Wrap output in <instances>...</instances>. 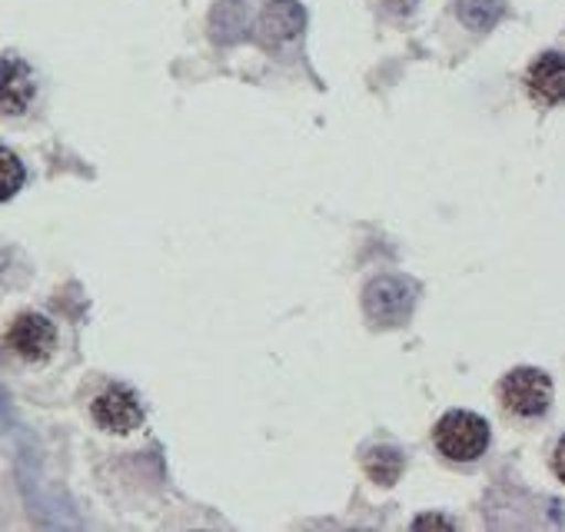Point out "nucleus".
<instances>
[{
	"instance_id": "1a4fd4ad",
	"label": "nucleus",
	"mask_w": 565,
	"mask_h": 532,
	"mask_svg": "<svg viewBox=\"0 0 565 532\" xmlns=\"http://www.w3.org/2000/svg\"><path fill=\"white\" fill-rule=\"evenodd\" d=\"M249 34V8L246 0H220L210 14V38L216 44H236Z\"/></svg>"
},
{
	"instance_id": "423d86ee",
	"label": "nucleus",
	"mask_w": 565,
	"mask_h": 532,
	"mask_svg": "<svg viewBox=\"0 0 565 532\" xmlns=\"http://www.w3.org/2000/svg\"><path fill=\"white\" fill-rule=\"evenodd\" d=\"M34 100V74L18 57H0V110L24 114Z\"/></svg>"
},
{
	"instance_id": "4468645a",
	"label": "nucleus",
	"mask_w": 565,
	"mask_h": 532,
	"mask_svg": "<svg viewBox=\"0 0 565 532\" xmlns=\"http://www.w3.org/2000/svg\"><path fill=\"white\" fill-rule=\"evenodd\" d=\"M413 529H452V522L449 519H439V515H423V519L413 522Z\"/></svg>"
},
{
	"instance_id": "ddd939ff",
	"label": "nucleus",
	"mask_w": 565,
	"mask_h": 532,
	"mask_svg": "<svg viewBox=\"0 0 565 532\" xmlns=\"http://www.w3.org/2000/svg\"><path fill=\"white\" fill-rule=\"evenodd\" d=\"M419 0H383V8L393 14V18H409L416 11Z\"/></svg>"
},
{
	"instance_id": "0eeeda50",
	"label": "nucleus",
	"mask_w": 565,
	"mask_h": 532,
	"mask_svg": "<svg viewBox=\"0 0 565 532\" xmlns=\"http://www.w3.org/2000/svg\"><path fill=\"white\" fill-rule=\"evenodd\" d=\"M303 24H307V11L297 0H269L259 18V34L266 44H287L300 38Z\"/></svg>"
},
{
	"instance_id": "9b49d317",
	"label": "nucleus",
	"mask_w": 565,
	"mask_h": 532,
	"mask_svg": "<svg viewBox=\"0 0 565 532\" xmlns=\"http://www.w3.org/2000/svg\"><path fill=\"white\" fill-rule=\"evenodd\" d=\"M456 11H459V21L469 31H489L502 18L505 0H459Z\"/></svg>"
},
{
	"instance_id": "f03ea898",
	"label": "nucleus",
	"mask_w": 565,
	"mask_h": 532,
	"mask_svg": "<svg viewBox=\"0 0 565 532\" xmlns=\"http://www.w3.org/2000/svg\"><path fill=\"white\" fill-rule=\"evenodd\" d=\"M363 307L376 327H403L416 307V284L406 277H376L363 294Z\"/></svg>"
},
{
	"instance_id": "f8f14e48",
	"label": "nucleus",
	"mask_w": 565,
	"mask_h": 532,
	"mask_svg": "<svg viewBox=\"0 0 565 532\" xmlns=\"http://www.w3.org/2000/svg\"><path fill=\"white\" fill-rule=\"evenodd\" d=\"M21 183H24V163L11 150L0 147V200H11L21 190Z\"/></svg>"
},
{
	"instance_id": "20e7f679",
	"label": "nucleus",
	"mask_w": 565,
	"mask_h": 532,
	"mask_svg": "<svg viewBox=\"0 0 565 532\" xmlns=\"http://www.w3.org/2000/svg\"><path fill=\"white\" fill-rule=\"evenodd\" d=\"M8 347H11L21 360H28V363H41V360H47V357L54 353V347H57V330H54V323H51L47 317H41V313H24V317H18V320L11 323V330H8Z\"/></svg>"
},
{
	"instance_id": "9d476101",
	"label": "nucleus",
	"mask_w": 565,
	"mask_h": 532,
	"mask_svg": "<svg viewBox=\"0 0 565 532\" xmlns=\"http://www.w3.org/2000/svg\"><path fill=\"white\" fill-rule=\"evenodd\" d=\"M406 459L396 446H373L366 453V476L380 486H393L403 472Z\"/></svg>"
},
{
	"instance_id": "f257e3e1",
	"label": "nucleus",
	"mask_w": 565,
	"mask_h": 532,
	"mask_svg": "<svg viewBox=\"0 0 565 532\" xmlns=\"http://www.w3.org/2000/svg\"><path fill=\"white\" fill-rule=\"evenodd\" d=\"M489 446V426L476 413H449L436 423V449L452 462H472Z\"/></svg>"
},
{
	"instance_id": "7ed1b4c3",
	"label": "nucleus",
	"mask_w": 565,
	"mask_h": 532,
	"mask_svg": "<svg viewBox=\"0 0 565 532\" xmlns=\"http://www.w3.org/2000/svg\"><path fill=\"white\" fill-rule=\"evenodd\" d=\"M499 393H502V403H505L515 416H522V419L542 416V413L548 409V403H552V383H548V376H545L542 370H529V366L512 370V373L502 380Z\"/></svg>"
},
{
	"instance_id": "39448f33",
	"label": "nucleus",
	"mask_w": 565,
	"mask_h": 532,
	"mask_svg": "<svg viewBox=\"0 0 565 532\" xmlns=\"http://www.w3.org/2000/svg\"><path fill=\"white\" fill-rule=\"evenodd\" d=\"M94 419H97V426H104L110 433H134L143 423V409L130 390L110 386L94 400Z\"/></svg>"
},
{
	"instance_id": "6e6552de",
	"label": "nucleus",
	"mask_w": 565,
	"mask_h": 532,
	"mask_svg": "<svg viewBox=\"0 0 565 532\" xmlns=\"http://www.w3.org/2000/svg\"><path fill=\"white\" fill-rule=\"evenodd\" d=\"M529 94L542 104H558L562 91H565V67H562V54L548 51L542 54L532 67H529Z\"/></svg>"
}]
</instances>
